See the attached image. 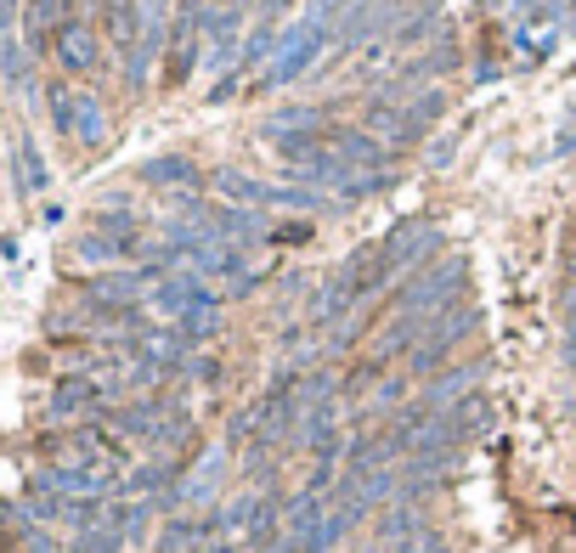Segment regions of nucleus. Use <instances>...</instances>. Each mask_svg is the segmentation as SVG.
Masks as SVG:
<instances>
[{"label": "nucleus", "instance_id": "6e6552de", "mask_svg": "<svg viewBox=\"0 0 576 553\" xmlns=\"http://www.w3.org/2000/svg\"><path fill=\"white\" fill-rule=\"evenodd\" d=\"M96 7H103L108 40L119 45V52H130V45L141 40V7H136V0H96Z\"/></svg>", "mask_w": 576, "mask_h": 553}, {"label": "nucleus", "instance_id": "f03ea898", "mask_svg": "<svg viewBox=\"0 0 576 553\" xmlns=\"http://www.w3.org/2000/svg\"><path fill=\"white\" fill-rule=\"evenodd\" d=\"M52 57L68 74H90L96 63H103V34H96V23L90 18H68L57 29V40H52Z\"/></svg>", "mask_w": 576, "mask_h": 553}, {"label": "nucleus", "instance_id": "f3484780", "mask_svg": "<svg viewBox=\"0 0 576 553\" xmlns=\"http://www.w3.org/2000/svg\"><path fill=\"white\" fill-rule=\"evenodd\" d=\"M340 7H345V0H317V7L306 12V23H311V29H322V23H328L333 12H340Z\"/></svg>", "mask_w": 576, "mask_h": 553}, {"label": "nucleus", "instance_id": "0eeeda50", "mask_svg": "<svg viewBox=\"0 0 576 553\" xmlns=\"http://www.w3.org/2000/svg\"><path fill=\"white\" fill-rule=\"evenodd\" d=\"M441 248V232L436 226H402V232H391V243H384V255H391V266H418V260H429Z\"/></svg>", "mask_w": 576, "mask_h": 553}, {"label": "nucleus", "instance_id": "423d86ee", "mask_svg": "<svg viewBox=\"0 0 576 553\" xmlns=\"http://www.w3.org/2000/svg\"><path fill=\"white\" fill-rule=\"evenodd\" d=\"M12 187H18V198H34V192L52 187V164H45V153L34 147L29 130L12 141Z\"/></svg>", "mask_w": 576, "mask_h": 553}, {"label": "nucleus", "instance_id": "dca6fc26", "mask_svg": "<svg viewBox=\"0 0 576 553\" xmlns=\"http://www.w3.org/2000/svg\"><path fill=\"white\" fill-rule=\"evenodd\" d=\"M175 328H181V339H210V333H215V306H204V311H186Z\"/></svg>", "mask_w": 576, "mask_h": 553}, {"label": "nucleus", "instance_id": "6ab92c4d", "mask_svg": "<svg viewBox=\"0 0 576 553\" xmlns=\"http://www.w3.org/2000/svg\"><path fill=\"white\" fill-rule=\"evenodd\" d=\"M210 553H237V547H210Z\"/></svg>", "mask_w": 576, "mask_h": 553}, {"label": "nucleus", "instance_id": "a211bd4d", "mask_svg": "<svg viewBox=\"0 0 576 553\" xmlns=\"http://www.w3.org/2000/svg\"><path fill=\"white\" fill-rule=\"evenodd\" d=\"M271 237H277V243H300V237H311V232H306V226H277Z\"/></svg>", "mask_w": 576, "mask_h": 553}, {"label": "nucleus", "instance_id": "9b49d317", "mask_svg": "<svg viewBox=\"0 0 576 553\" xmlns=\"http://www.w3.org/2000/svg\"><path fill=\"white\" fill-rule=\"evenodd\" d=\"M45 108H52V130L74 141V114H79V91L68 79H52L45 85Z\"/></svg>", "mask_w": 576, "mask_h": 553}, {"label": "nucleus", "instance_id": "ddd939ff", "mask_svg": "<svg viewBox=\"0 0 576 553\" xmlns=\"http://www.w3.org/2000/svg\"><path fill=\"white\" fill-rule=\"evenodd\" d=\"M74 260H79V266H114V260H130V248L114 243V237H103V232H85V237L74 243Z\"/></svg>", "mask_w": 576, "mask_h": 553}, {"label": "nucleus", "instance_id": "2eb2a0df", "mask_svg": "<svg viewBox=\"0 0 576 553\" xmlns=\"http://www.w3.org/2000/svg\"><path fill=\"white\" fill-rule=\"evenodd\" d=\"M277 45H282V34H277V29H255V34H249V45H244V63H237V68H255L266 52H277Z\"/></svg>", "mask_w": 576, "mask_h": 553}, {"label": "nucleus", "instance_id": "9d476101", "mask_svg": "<svg viewBox=\"0 0 576 553\" xmlns=\"http://www.w3.org/2000/svg\"><path fill=\"white\" fill-rule=\"evenodd\" d=\"M29 63H34V52L12 34L7 45H0V85H7V91H29V96H34V74H29Z\"/></svg>", "mask_w": 576, "mask_h": 553}, {"label": "nucleus", "instance_id": "f8f14e48", "mask_svg": "<svg viewBox=\"0 0 576 553\" xmlns=\"http://www.w3.org/2000/svg\"><path fill=\"white\" fill-rule=\"evenodd\" d=\"M141 181H153V187H192V181H199V170H192V159H181V153H164V159L141 164Z\"/></svg>", "mask_w": 576, "mask_h": 553}, {"label": "nucleus", "instance_id": "4468645a", "mask_svg": "<svg viewBox=\"0 0 576 553\" xmlns=\"http://www.w3.org/2000/svg\"><path fill=\"white\" fill-rule=\"evenodd\" d=\"M447 418H452V435H458V440H469V435H480V429L492 424V407H487V395H463Z\"/></svg>", "mask_w": 576, "mask_h": 553}, {"label": "nucleus", "instance_id": "7ed1b4c3", "mask_svg": "<svg viewBox=\"0 0 576 553\" xmlns=\"http://www.w3.org/2000/svg\"><path fill=\"white\" fill-rule=\"evenodd\" d=\"M458 288H463V260H441V266H429L424 277H413L402 288V311L424 317L429 306H441V299H458Z\"/></svg>", "mask_w": 576, "mask_h": 553}, {"label": "nucleus", "instance_id": "f257e3e1", "mask_svg": "<svg viewBox=\"0 0 576 553\" xmlns=\"http://www.w3.org/2000/svg\"><path fill=\"white\" fill-rule=\"evenodd\" d=\"M215 192L226 198V204H288V210L317 204V192H306V187H266V181H255L244 170H215Z\"/></svg>", "mask_w": 576, "mask_h": 553}, {"label": "nucleus", "instance_id": "20e7f679", "mask_svg": "<svg viewBox=\"0 0 576 553\" xmlns=\"http://www.w3.org/2000/svg\"><path fill=\"white\" fill-rule=\"evenodd\" d=\"M68 18H74V0H23V45L29 52H52V40Z\"/></svg>", "mask_w": 576, "mask_h": 553}, {"label": "nucleus", "instance_id": "39448f33", "mask_svg": "<svg viewBox=\"0 0 576 553\" xmlns=\"http://www.w3.org/2000/svg\"><path fill=\"white\" fill-rule=\"evenodd\" d=\"M322 29H311V23H300L295 34H282V57H277V68H271V79L266 85H288V79H300L311 63H317V52H322Z\"/></svg>", "mask_w": 576, "mask_h": 553}, {"label": "nucleus", "instance_id": "1a4fd4ad", "mask_svg": "<svg viewBox=\"0 0 576 553\" xmlns=\"http://www.w3.org/2000/svg\"><path fill=\"white\" fill-rule=\"evenodd\" d=\"M74 141H79V147H103V141H108V108H103V96L79 91V114H74Z\"/></svg>", "mask_w": 576, "mask_h": 553}]
</instances>
